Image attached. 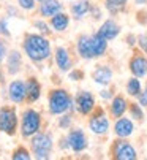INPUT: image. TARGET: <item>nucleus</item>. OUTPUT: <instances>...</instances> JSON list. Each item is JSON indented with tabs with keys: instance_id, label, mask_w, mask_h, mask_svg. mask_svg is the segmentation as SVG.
Listing matches in <instances>:
<instances>
[{
	"instance_id": "obj_15",
	"label": "nucleus",
	"mask_w": 147,
	"mask_h": 160,
	"mask_svg": "<svg viewBox=\"0 0 147 160\" xmlns=\"http://www.w3.org/2000/svg\"><path fill=\"white\" fill-rule=\"evenodd\" d=\"M98 33H100L101 37H105L106 40H114L120 33V27L114 21H105L101 24V27H100V30H98Z\"/></svg>"
},
{
	"instance_id": "obj_30",
	"label": "nucleus",
	"mask_w": 147,
	"mask_h": 160,
	"mask_svg": "<svg viewBox=\"0 0 147 160\" xmlns=\"http://www.w3.org/2000/svg\"><path fill=\"white\" fill-rule=\"evenodd\" d=\"M138 41H139V46L147 52V37H144V35H139V38H138Z\"/></svg>"
},
{
	"instance_id": "obj_22",
	"label": "nucleus",
	"mask_w": 147,
	"mask_h": 160,
	"mask_svg": "<svg viewBox=\"0 0 147 160\" xmlns=\"http://www.w3.org/2000/svg\"><path fill=\"white\" fill-rule=\"evenodd\" d=\"M87 11H90V5H89L87 0H79V2L71 5V13L75 14V18H78V19H81Z\"/></svg>"
},
{
	"instance_id": "obj_7",
	"label": "nucleus",
	"mask_w": 147,
	"mask_h": 160,
	"mask_svg": "<svg viewBox=\"0 0 147 160\" xmlns=\"http://www.w3.org/2000/svg\"><path fill=\"white\" fill-rule=\"evenodd\" d=\"M89 125H90V130H92L95 135H105V133L108 132V128H109V121H108V118L105 116L103 111H98L95 116L90 119Z\"/></svg>"
},
{
	"instance_id": "obj_39",
	"label": "nucleus",
	"mask_w": 147,
	"mask_h": 160,
	"mask_svg": "<svg viewBox=\"0 0 147 160\" xmlns=\"http://www.w3.org/2000/svg\"><path fill=\"white\" fill-rule=\"evenodd\" d=\"M145 92H147V86H145Z\"/></svg>"
},
{
	"instance_id": "obj_25",
	"label": "nucleus",
	"mask_w": 147,
	"mask_h": 160,
	"mask_svg": "<svg viewBox=\"0 0 147 160\" xmlns=\"http://www.w3.org/2000/svg\"><path fill=\"white\" fill-rule=\"evenodd\" d=\"M125 3H127V0H106V8L111 13H117L120 10H124Z\"/></svg>"
},
{
	"instance_id": "obj_33",
	"label": "nucleus",
	"mask_w": 147,
	"mask_h": 160,
	"mask_svg": "<svg viewBox=\"0 0 147 160\" xmlns=\"http://www.w3.org/2000/svg\"><path fill=\"white\" fill-rule=\"evenodd\" d=\"M138 98H139V105L147 106V92H141V94L138 95Z\"/></svg>"
},
{
	"instance_id": "obj_38",
	"label": "nucleus",
	"mask_w": 147,
	"mask_h": 160,
	"mask_svg": "<svg viewBox=\"0 0 147 160\" xmlns=\"http://www.w3.org/2000/svg\"><path fill=\"white\" fill-rule=\"evenodd\" d=\"M0 81H2V73H0Z\"/></svg>"
},
{
	"instance_id": "obj_3",
	"label": "nucleus",
	"mask_w": 147,
	"mask_h": 160,
	"mask_svg": "<svg viewBox=\"0 0 147 160\" xmlns=\"http://www.w3.org/2000/svg\"><path fill=\"white\" fill-rule=\"evenodd\" d=\"M40 124H41V118H40V114L35 109L24 111V114H22V125H21L22 136L29 138V136L37 135L38 130H40Z\"/></svg>"
},
{
	"instance_id": "obj_12",
	"label": "nucleus",
	"mask_w": 147,
	"mask_h": 160,
	"mask_svg": "<svg viewBox=\"0 0 147 160\" xmlns=\"http://www.w3.org/2000/svg\"><path fill=\"white\" fill-rule=\"evenodd\" d=\"M130 70L135 76L142 78L147 73V60L144 56H135L130 62Z\"/></svg>"
},
{
	"instance_id": "obj_16",
	"label": "nucleus",
	"mask_w": 147,
	"mask_h": 160,
	"mask_svg": "<svg viewBox=\"0 0 147 160\" xmlns=\"http://www.w3.org/2000/svg\"><path fill=\"white\" fill-rule=\"evenodd\" d=\"M78 52L81 54L82 59H95L93 52H92V43H90V37L89 35H82L78 40Z\"/></svg>"
},
{
	"instance_id": "obj_8",
	"label": "nucleus",
	"mask_w": 147,
	"mask_h": 160,
	"mask_svg": "<svg viewBox=\"0 0 147 160\" xmlns=\"http://www.w3.org/2000/svg\"><path fill=\"white\" fill-rule=\"evenodd\" d=\"M68 144L70 148L75 151V152H81L87 148V140H86V135L82 130L76 128V130H71L70 135H68Z\"/></svg>"
},
{
	"instance_id": "obj_32",
	"label": "nucleus",
	"mask_w": 147,
	"mask_h": 160,
	"mask_svg": "<svg viewBox=\"0 0 147 160\" xmlns=\"http://www.w3.org/2000/svg\"><path fill=\"white\" fill-rule=\"evenodd\" d=\"M0 32H2L3 35H10V32H8V29H7V19H3V21H0Z\"/></svg>"
},
{
	"instance_id": "obj_34",
	"label": "nucleus",
	"mask_w": 147,
	"mask_h": 160,
	"mask_svg": "<svg viewBox=\"0 0 147 160\" xmlns=\"http://www.w3.org/2000/svg\"><path fill=\"white\" fill-rule=\"evenodd\" d=\"M5 54H7V46H5V43H3L2 40H0V62L3 60Z\"/></svg>"
},
{
	"instance_id": "obj_9",
	"label": "nucleus",
	"mask_w": 147,
	"mask_h": 160,
	"mask_svg": "<svg viewBox=\"0 0 147 160\" xmlns=\"http://www.w3.org/2000/svg\"><path fill=\"white\" fill-rule=\"evenodd\" d=\"M93 106H95V98H93V95L90 92L82 90V92L78 94V97H76V108H78V111L81 114H84V116L89 114L93 109Z\"/></svg>"
},
{
	"instance_id": "obj_18",
	"label": "nucleus",
	"mask_w": 147,
	"mask_h": 160,
	"mask_svg": "<svg viewBox=\"0 0 147 160\" xmlns=\"http://www.w3.org/2000/svg\"><path fill=\"white\" fill-rule=\"evenodd\" d=\"M56 62H57V67L60 68V70L66 72L70 70V67H71V59L68 56V51L63 49V48H59L56 51Z\"/></svg>"
},
{
	"instance_id": "obj_4",
	"label": "nucleus",
	"mask_w": 147,
	"mask_h": 160,
	"mask_svg": "<svg viewBox=\"0 0 147 160\" xmlns=\"http://www.w3.org/2000/svg\"><path fill=\"white\" fill-rule=\"evenodd\" d=\"M32 149L37 158H47L49 151L52 149V138L46 133H38L32 140Z\"/></svg>"
},
{
	"instance_id": "obj_28",
	"label": "nucleus",
	"mask_w": 147,
	"mask_h": 160,
	"mask_svg": "<svg viewBox=\"0 0 147 160\" xmlns=\"http://www.w3.org/2000/svg\"><path fill=\"white\" fill-rule=\"evenodd\" d=\"M17 3L24 10H33L35 8V0H17Z\"/></svg>"
},
{
	"instance_id": "obj_23",
	"label": "nucleus",
	"mask_w": 147,
	"mask_h": 160,
	"mask_svg": "<svg viewBox=\"0 0 147 160\" xmlns=\"http://www.w3.org/2000/svg\"><path fill=\"white\" fill-rule=\"evenodd\" d=\"M19 68H21V54L17 51H13L8 56V72L14 75L19 72Z\"/></svg>"
},
{
	"instance_id": "obj_40",
	"label": "nucleus",
	"mask_w": 147,
	"mask_h": 160,
	"mask_svg": "<svg viewBox=\"0 0 147 160\" xmlns=\"http://www.w3.org/2000/svg\"><path fill=\"white\" fill-rule=\"evenodd\" d=\"M38 2H43V0H38Z\"/></svg>"
},
{
	"instance_id": "obj_27",
	"label": "nucleus",
	"mask_w": 147,
	"mask_h": 160,
	"mask_svg": "<svg viewBox=\"0 0 147 160\" xmlns=\"http://www.w3.org/2000/svg\"><path fill=\"white\" fill-rule=\"evenodd\" d=\"M29 158H30V155H29V152L24 149V148H19L13 154V160H29Z\"/></svg>"
},
{
	"instance_id": "obj_21",
	"label": "nucleus",
	"mask_w": 147,
	"mask_h": 160,
	"mask_svg": "<svg viewBox=\"0 0 147 160\" xmlns=\"http://www.w3.org/2000/svg\"><path fill=\"white\" fill-rule=\"evenodd\" d=\"M51 24H52V27L56 29V30H65L66 27H68V24H70V18L65 14V13H57V14H54L52 16V19H51Z\"/></svg>"
},
{
	"instance_id": "obj_24",
	"label": "nucleus",
	"mask_w": 147,
	"mask_h": 160,
	"mask_svg": "<svg viewBox=\"0 0 147 160\" xmlns=\"http://www.w3.org/2000/svg\"><path fill=\"white\" fill-rule=\"evenodd\" d=\"M127 92H128L130 95H133V97H138V95L141 94V82H139L138 76L131 78V79L127 82Z\"/></svg>"
},
{
	"instance_id": "obj_14",
	"label": "nucleus",
	"mask_w": 147,
	"mask_h": 160,
	"mask_svg": "<svg viewBox=\"0 0 147 160\" xmlns=\"http://www.w3.org/2000/svg\"><path fill=\"white\" fill-rule=\"evenodd\" d=\"M60 10H62V5L59 0H43V3L40 7L41 16H44V18H51V16L60 13Z\"/></svg>"
},
{
	"instance_id": "obj_6",
	"label": "nucleus",
	"mask_w": 147,
	"mask_h": 160,
	"mask_svg": "<svg viewBox=\"0 0 147 160\" xmlns=\"http://www.w3.org/2000/svg\"><path fill=\"white\" fill-rule=\"evenodd\" d=\"M112 155L114 158H119V160H135L138 157L135 148L127 141H115L112 148Z\"/></svg>"
},
{
	"instance_id": "obj_26",
	"label": "nucleus",
	"mask_w": 147,
	"mask_h": 160,
	"mask_svg": "<svg viewBox=\"0 0 147 160\" xmlns=\"http://www.w3.org/2000/svg\"><path fill=\"white\" fill-rule=\"evenodd\" d=\"M130 112H131V118H135V119H142V118H144L142 109L139 108L138 103H131V105H130Z\"/></svg>"
},
{
	"instance_id": "obj_35",
	"label": "nucleus",
	"mask_w": 147,
	"mask_h": 160,
	"mask_svg": "<svg viewBox=\"0 0 147 160\" xmlns=\"http://www.w3.org/2000/svg\"><path fill=\"white\" fill-rule=\"evenodd\" d=\"M81 76H82L81 72H75V73H71V75H70V78H71L73 81H78V78H81Z\"/></svg>"
},
{
	"instance_id": "obj_1",
	"label": "nucleus",
	"mask_w": 147,
	"mask_h": 160,
	"mask_svg": "<svg viewBox=\"0 0 147 160\" xmlns=\"http://www.w3.org/2000/svg\"><path fill=\"white\" fill-rule=\"evenodd\" d=\"M22 46L26 49L27 57L33 62H43L49 57V54H51L49 41L41 35H27L24 38Z\"/></svg>"
},
{
	"instance_id": "obj_10",
	"label": "nucleus",
	"mask_w": 147,
	"mask_h": 160,
	"mask_svg": "<svg viewBox=\"0 0 147 160\" xmlns=\"http://www.w3.org/2000/svg\"><path fill=\"white\" fill-rule=\"evenodd\" d=\"M8 92H10V98L14 103H21L24 97H27V87L22 81H13L8 87Z\"/></svg>"
},
{
	"instance_id": "obj_19",
	"label": "nucleus",
	"mask_w": 147,
	"mask_h": 160,
	"mask_svg": "<svg viewBox=\"0 0 147 160\" xmlns=\"http://www.w3.org/2000/svg\"><path fill=\"white\" fill-rule=\"evenodd\" d=\"M127 111V102L124 97H115L111 103V112L114 118H122L124 112Z\"/></svg>"
},
{
	"instance_id": "obj_17",
	"label": "nucleus",
	"mask_w": 147,
	"mask_h": 160,
	"mask_svg": "<svg viewBox=\"0 0 147 160\" xmlns=\"http://www.w3.org/2000/svg\"><path fill=\"white\" fill-rule=\"evenodd\" d=\"M93 79H95L96 84H101V86L109 84L111 79H112V72H111V68H109V67H105V65L98 67L96 70L93 72Z\"/></svg>"
},
{
	"instance_id": "obj_31",
	"label": "nucleus",
	"mask_w": 147,
	"mask_h": 160,
	"mask_svg": "<svg viewBox=\"0 0 147 160\" xmlns=\"http://www.w3.org/2000/svg\"><path fill=\"white\" fill-rule=\"evenodd\" d=\"M70 122H71V118H70V116H63V118L60 119L59 125H60V127H65V128H66V127H70Z\"/></svg>"
},
{
	"instance_id": "obj_5",
	"label": "nucleus",
	"mask_w": 147,
	"mask_h": 160,
	"mask_svg": "<svg viewBox=\"0 0 147 160\" xmlns=\"http://www.w3.org/2000/svg\"><path fill=\"white\" fill-rule=\"evenodd\" d=\"M17 125L16 112L11 108H2L0 109V132L7 135H13Z\"/></svg>"
},
{
	"instance_id": "obj_13",
	"label": "nucleus",
	"mask_w": 147,
	"mask_h": 160,
	"mask_svg": "<svg viewBox=\"0 0 147 160\" xmlns=\"http://www.w3.org/2000/svg\"><path fill=\"white\" fill-rule=\"evenodd\" d=\"M90 43H92L93 57H100L105 54V51L108 48V40L105 37H101L100 33H95L93 37H90Z\"/></svg>"
},
{
	"instance_id": "obj_11",
	"label": "nucleus",
	"mask_w": 147,
	"mask_h": 160,
	"mask_svg": "<svg viewBox=\"0 0 147 160\" xmlns=\"http://www.w3.org/2000/svg\"><path fill=\"white\" fill-rule=\"evenodd\" d=\"M135 127H133V122L127 118H120L115 125H114V132L117 136H120V138H127V136H130L133 133Z\"/></svg>"
},
{
	"instance_id": "obj_29",
	"label": "nucleus",
	"mask_w": 147,
	"mask_h": 160,
	"mask_svg": "<svg viewBox=\"0 0 147 160\" xmlns=\"http://www.w3.org/2000/svg\"><path fill=\"white\" fill-rule=\"evenodd\" d=\"M37 27H40V32H41L43 35H47V33H49V29H47V26L44 24V22L38 21V22H37Z\"/></svg>"
},
{
	"instance_id": "obj_20",
	"label": "nucleus",
	"mask_w": 147,
	"mask_h": 160,
	"mask_svg": "<svg viewBox=\"0 0 147 160\" xmlns=\"http://www.w3.org/2000/svg\"><path fill=\"white\" fill-rule=\"evenodd\" d=\"M26 87H27V98H29V102H35V100L40 98V84H38V81L35 78H30L27 81Z\"/></svg>"
},
{
	"instance_id": "obj_36",
	"label": "nucleus",
	"mask_w": 147,
	"mask_h": 160,
	"mask_svg": "<svg viewBox=\"0 0 147 160\" xmlns=\"http://www.w3.org/2000/svg\"><path fill=\"white\" fill-rule=\"evenodd\" d=\"M100 95H101V98H109V97H111L109 90H101V92H100Z\"/></svg>"
},
{
	"instance_id": "obj_37",
	"label": "nucleus",
	"mask_w": 147,
	"mask_h": 160,
	"mask_svg": "<svg viewBox=\"0 0 147 160\" xmlns=\"http://www.w3.org/2000/svg\"><path fill=\"white\" fill-rule=\"evenodd\" d=\"M135 2H136L138 5H144V3H147V0H135Z\"/></svg>"
},
{
	"instance_id": "obj_2",
	"label": "nucleus",
	"mask_w": 147,
	"mask_h": 160,
	"mask_svg": "<svg viewBox=\"0 0 147 160\" xmlns=\"http://www.w3.org/2000/svg\"><path fill=\"white\" fill-rule=\"evenodd\" d=\"M71 108V98L66 90L57 89L49 94V111L52 114H63Z\"/></svg>"
}]
</instances>
